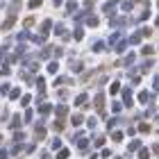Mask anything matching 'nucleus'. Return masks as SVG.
Wrapping results in <instances>:
<instances>
[{
    "label": "nucleus",
    "mask_w": 159,
    "mask_h": 159,
    "mask_svg": "<svg viewBox=\"0 0 159 159\" xmlns=\"http://www.w3.org/2000/svg\"><path fill=\"white\" fill-rule=\"evenodd\" d=\"M37 5H41V0H30V7H37Z\"/></svg>",
    "instance_id": "nucleus-1"
}]
</instances>
